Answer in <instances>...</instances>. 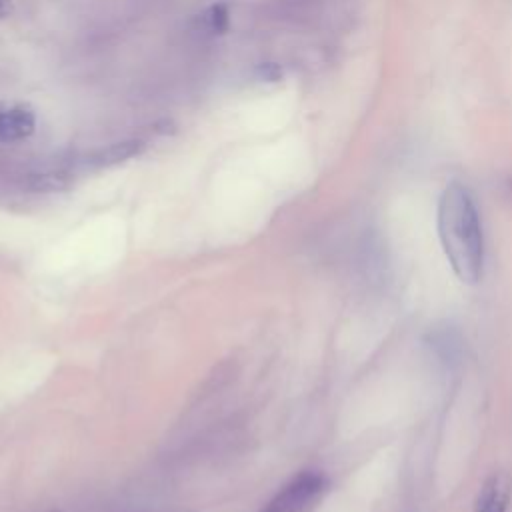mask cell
<instances>
[{
	"mask_svg": "<svg viewBox=\"0 0 512 512\" xmlns=\"http://www.w3.org/2000/svg\"><path fill=\"white\" fill-rule=\"evenodd\" d=\"M436 224L454 274L466 284H476L484 268V234L474 196L464 184L450 182L442 190Z\"/></svg>",
	"mask_w": 512,
	"mask_h": 512,
	"instance_id": "6da1fadb",
	"label": "cell"
},
{
	"mask_svg": "<svg viewBox=\"0 0 512 512\" xmlns=\"http://www.w3.org/2000/svg\"><path fill=\"white\" fill-rule=\"evenodd\" d=\"M326 490L328 480L322 472L302 470L274 494L262 512H310Z\"/></svg>",
	"mask_w": 512,
	"mask_h": 512,
	"instance_id": "7a4b0ae2",
	"label": "cell"
},
{
	"mask_svg": "<svg viewBox=\"0 0 512 512\" xmlns=\"http://www.w3.org/2000/svg\"><path fill=\"white\" fill-rule=\"evenodd\" d=\"M510 498V480L506 474L494 472L488 476L476 496L474 512H506Z\"/></svg>",
	"mask_w": 512,
	"mask_h": 512,
	"instance_id": "3957f363",
	"label": "cell"
},
{
	"mask_svg": "<svg viewBox=\"0 0 512 512\" xmlns=\"http://www.w3.org/2000/svg\"><path fill=\"white\" fill-rule=\"evenodd\" d=\"M34 114L26 108H10L0 112V140H20L34 132Z\"/></svg>",
	"mask_w": 512,
	"mask_h": 512,
	"instance_id": "277c9868",
	"label": "cell"
},
{
	"mask_svg": "<svg viewBox=\"0 0 512 512\" xmlns=\"http://www.w3.org/2000/svg\"><path fill=\"white\" fill-rule=\"evenodd\" d=\"M144 150V142L138 138H130V140H120L114 142L106 148H100L98 152H94L88 158V164L92 166H112V164H120L126 162L134 156H138Z\"/></svg>",
	"mask_w": 512,
	"mask_h": 512,
	"instance_id": "5b68a950",
	"label": "cell"
},
{
	"mask_svg": "<svg viewBox=\"0 0 512 512\" xmlns=\"http://www.w3.org/2000/svg\"><path fill=\"white\" fill-rule=\"evenodd\" d=\"M202 24L208 32H214V34H222L228 30L230 26V14H228V8L226 4H214L210 6L204 16H202Z\"/></svg>",
	"mask_w": 512,
	"mask_h": 512,
	"instance_id": "8992f818",
	"label": "cell"
},
{
	"mask_svg": "<svg viewBox=\"0 0 512 512\" xmlns=\"http://www.w3.org/2000/svg\"><path fill=\"white\" fill-rule=\"evenodd\" d=\"M68 184V174L62 172V170H52V172H40V174H34L30 178V186L34 190H58V188H64Z\"/></svg>",
	"mask_w": 512,
	"mask_h": 512,
	"instance_id": "52a82bcc",
	"label": "cell"
},
{
	"mask_svg": "<svg viewBox=\"0 0 512 512\" xmlns=\"http://www.w3.org/2000/svg\"><path fill=\"white\" fill-rule=\"evenodd\" d=\"M256 76L258 80H264V82H278L282 78V68L274 62H266L256 68Z\"/></svg>",
	"mask_w": 512,
	"mask_h": 512,
	"instance_id": "ba28073f",
	"label": "cell"
},
{
	"mask_svg": "<svg viewBox=\"0 0 512 512\" xmlns=\"http://www.w3.org/2000/svg\"><path fill=\"white\" fill-rule=\"evenodd\" d=\"M12 12V2L10 0H0V18H6Z\"/></svg>",
	"mask_w": 512,
	"mask_h": 512,
	"instance_id": "9c48e42d",
	"label": "cell"
},
{
	"mask_svg": "<svg viewBox=\"0 0 512 512\" xmlns=\"http://www.w3.org/2000/svg\"><path fill=\"white\" fill-rule=\"evenodd\" d=\"M0 112H2V108H0Z\"/></svg>",
	"mask_w": 512,
	"mask_h": 512,
	"instance_id": "30bf717a",
	"label": "cell"
}]
</instances>
